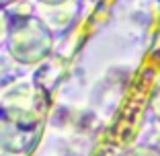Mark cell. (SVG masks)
Listing matches in <instances>:
<instances>
[{"instance_id": "6da1fadb", "label": "cell", "mask_w": 160, "mask_h": 156, "mask_svg": "<svg viewBox=\"0 0 160 156\" xmlns=\"http://www.w3.org/2000/svg\"><path fill=\"white\" fill-rule=\"evenodd\" d=\"M47 2H62V0H47Z\"/></svg>"}, {"instance_id": "7a4b0ae2", "label": "cell", "mask_w": 160, "mask_h": 156, "mask_svg": "<svg viewBox=\"0 0 160 156\" xmlns=\"http://www.w3.org/2000/svg\"><path fill=\"white\" fill-rule=\"evenodd\" d=\"M0 2H8V0H0Z\"/></svg>"}]
</instances>
